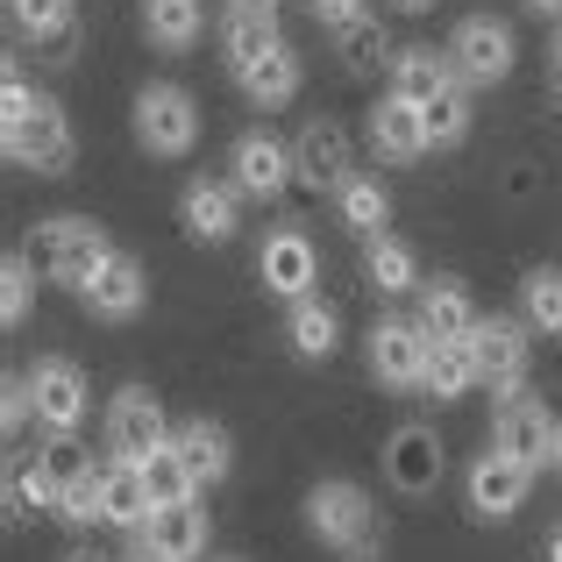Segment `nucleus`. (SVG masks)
<instances>
[{"label": "nucleus", "instance_id": "nucleus-1", "mask_svg": "<svg viewBox=\"0 0 562 562\" xmlns=\"http://www.w3.org/2000/svg\"><path fill=\"white\" fill-rule=\"evenodd\" d=\"M306 535L321 541V549H342L357 562H371L384 549V527L371 513V492L349 477H321L314 492H306Z\"/></svg>", "mask_w": 562, "mask_h": 562}, {"label": "nucleus", "instance_id": "nucleus-2", "mask_svg": "<svg viewBox=\"0 0 562 562\" xmlns=\"http://www.w3.org/2000/svg\"><path fill=\"white\" fill-rule=\"evenodd\" d=\"M29 257H36V271L50 278V285L86 292L93 271L114 257V243H108V228H100L93 214H50V221H36V235H29Z\"/></svg>", "mask_w": 562, "mask_h": 562}, {"label": "nucleus", "instance_id": "nucleus-3", "mask_svg": "<svg viewBox=\"0 0 562 562\" xmlns=\"http://www.w3.org/2000/svg\"><path fill=\"white\" fill-rule=\"evenodd\" d=\"M0 143H8V165L36 171V179H65L71 157H79V136H71V114L57 108L50 93H36V108L22 114L14 128H0Z\"/></svg>", "mask_w": 562, "mask_h": 562}, {"label": "nucleus", "instance_id": "nucleus-4", "mask_svg": "<svg viewBox=\"0 0 562 562\" xmlns=\"http://www.w3.org/2000/svg\"><path fill=\"white\" fill-rule=\"evenodd\" d=\"M100 435H108V456H114V463H150V456L165 449L179 427L165 420V398H157L150 384H122V392L108 398Z\"/></svg>", "mask_w": 562, "mask_h": 562}, {"label": "nucleus", "instance_id": "nucleus-5", "mask_svg": "<svg viewBox=\"0 0 562 562\" xmlns=\"http://www.w3.org/2000/svg\"><path fill=\"white\" fill-rule=\"evenodd\" d=\"M29 398H36V427L43 435H79L93 413V384L71 357H36L29 363Z\"/></svg>", "mask_w": 562, "mask_h": 562}, {"label": "nucleus", "instance_id": "nucleus-6", "mask_svg": "<svg viewBox=\"0 0 562 562\" xmlns=\"http://www.w3.org/2000/svg\"><path fill=\"white\" fill-rule=\"evenodd\" d=\"M492 449L498 456H513V463H527V470H549L555 463V449H562V420L541 398H498V413H492Z\"/></svg>", "mask_w": 562, "mask_h": 562}, {"label": "nucleus", "instance_id": "nucleus-7", "mask_svg": "<svg viewBox=\"0 0 562 562\" xmlns=\"http://www.w3.org/2000/svg\"><path fill=\"white\" fill-rule=\"evenodd\" d=\"M136 143L150 157H186L192 143H200V108H192L186 86H143L136 93Z\"/></svg>", "mask_w": 562, "mask_h": 562}, {"label": "nucleus", "instance_id": "nucleus-8", "mask_svg": "<svg viewBox=\"0 0 562 562\" xmlns=\"http://www.w3.org/2000/svg\"><path fill=\"white\" fill-rule=\"evenodd\" d=\"M527 321H506V314H492V321H477V335H470V349H477V384L492 398H520L527 392V357H535V342H527Z\"/></svg>", "mask_w": 562, "mask_h": 562}, {"label": "nucleus", "instance_id": "nucleus-9", "mask_svg": "<svg viewBox=\"0 0 562 562\" xmlns=\"http://www.w3.org/2000/svg\"><path fill=\"white\" fill-rule=\"evenodd\" d=\"M449 57H456V79L484 93V86H506V79H513V57H520V43H513L506 22H492V14H470V22H456Z\"/></svg>", "mask_w": 562, "mask_h": 562}, {"label": "nucleus", "instance_id": "nucleus-10", "mask_svg": "<svg viewBox=\"0 0 562 562\" xmlns=\"http://www.w3.org/2000/svg\"><path fill=\"white\" fill-rule=\"evenodd\" d=\"M427 328L420 321H371L363 335V357H371V378L392 384V392H427Z\"/></svg>", "mask_w": 562, "mask_h": 562}, {"label": "nucleus", "instance_id": "nucleus-11", "mask_svg": "<svg viewBox=\"0 0 562 562\" xmlns=\"http://www.w3.org/2000/svg\"><path fill=\"white\" fill-rule=\"evenodd\" d=\"M441 470H449V456H441V435L427 420H406L384 435V484L398 498H427L441 484Z\"/></svg>", "mask_w": 562, "mask_h": 562}, {"label": "nucleus", "instance_id": "nucleus-12", "mask_svg": "<svg viewBox=\"0 0 562 562\" xmlns=\"http://www.w3.org/2000/svg\"><path fill=\"white\" fill-rule=\"evenodd\" d=\"M463 492H470V520L498 527V520H513V513L527 506V492H535V470L513 463V456H498V449H484L477 463H470Z\"/></svg>", "mask_w": 562, "mask_h": 562}, {"label": "nucleus", "instance_id": "nucleus-13", "mask_svg": "<svg viewBox=\"0 0 562 562\" xmlns=\"http://www.w3.org/2000/svg\"><path fill=\"white\" fill-rule=\"evenodd\" d=\"M228 171H235V192H249V200H285V192L300 186V165H292V143H278L271 128H249V136L235 143Z\"/></svg>", "mask_w": 562, "mask_h": 562}, {"label": "nucleus", "instance_id": "nucleus-14", "mask_svg": "<svg viewBox=\"0 0 562 562\" xmlns=\"http://www.w3.org/2000/svg\"><path fill=\"white\" fill-rule=\"evenodd\" d=\"M314 278H321V257H314V243H306V228H271L263 235V249H257V285L271 292V300H306L314 292Z\"/></svg>", "mask_w": 562, "mask_h": 562}, {"label": "nucleus", "instance_id": "nucleus-15", "mask_svg": "<svg viewBox=\"0 0 562 562\" xmlns=\"http://www.w3.org/2000/svg\"><path fill=\"white\" fill-rule=\"evenodd\" d=\"M292 165H300V186L306 192H342V179L357 165H349V128L335 122V114H314V122L300 128V136H292Z\"/></svg>", "mask_w": 562, "mask_h": 562}, {"label": "nucleus", "instance_id": "nucleus-16", "mask_svg": "<svg viewBox=\"0 0 562 562\" xmlns=\"http://www.w3.org/2000/svg\"><path fill=\"white\" fill-rule=\"evenodd\" d=\"M79 306L93 321H136L143 306H150V278H143L136 257H122V249H114V257L93 271V285L79 292Z\"/></svg>", "mask_w": 562, "mask_h": 562}, {"label": "nucleus", "instance_id": "nucleus-17", "mask_svg": "<svg viewBox=\"0 0 562 562\" xmlns=\"http://www.w3.org/2000/svg\"><path fill=\"white\" fill-rule=\"evenodd\" d=\"M179 221H186L192 243H206V249L235 243V228H243V214H235V179L228 186H221V179H192L179 192Z\"/></svg>", "mask_w": 562, "mask_h": 562}, {"label": "nucleus", "instance_id": "nucleus-18", "mask_svg": "<svg viewBox=\"0 0 562 562\" xmlns=\"http://www.w3.org/2000/svg\"><path fill=\"white\" fill-rule=\"evenodd\" d=\"M371 150L384 157V165H420V157L435 150V143H427V114L413 108V100L384 93L371 108Z\"/></svg>", "mask_w": 562, "mask_h": 562}, {"label": "nucleus", "instance_id": "nucleus-19", "mask_svg": "<svg viewBox=\"0 0 562 562\" xmlns=\"http://www.w3.org/2000/svg\"><path fill=\"white\" fill-rule=\"evenodd\" d=\"M413 321L427 328V342H470V335H477V306H470L463 278H427Z\"/></svg>", "mask_w": 562, "mask_h": 562}, {"label": "nucleus", "instance_id": "nucleus-20", "mask_svg": "<svg viewBox=\"0 0 562 562\" xmlns=\"http://www.w3.org/2000/svg\"><path fill=\"white\" fill-rule=\"evenodd\" d=\"M285 342L300 363H328L335 349H342V314H335L321 292H306V300L285 306Z\"/></svg>", "mask_w": 562, "mask_h": 562}, {"label": "nucleus", "instance_id": "nucleus-21", "mask_svg": "<svg viewBox=\"0 0 562 562\" xmlns=\"http://www.w3.org/2000/svg\"><path fill=\"white\" fill-rule=\"evenodd\" d=\"M143 549H157V555H171V562H200L206 555V513H200V498H186V506H157L150 513V527H143Z\"/></svg>", "mask_w": 562, "mask_h": 562}, {"label": "nucleus", "instance_id": "nucleus-22", "mask_svg": "<svg viewBox=\"0 0 562 562\" xmlns=\"http://www.w3.org/2000/svg\"><path fill=\"white\" fill-rule=\"evenodd\" d=\"M441 86H456V57H449V50H435V43H406V50L392 57V93H398V100L427 108Z\"/></svg>", "mask_w": 562, "mask_h": 562}, {"label": "nucleus", "instance_id": "nucleus-23", "mask_svg": "<svg viewBox=\"0 0 562 562\" xmlns=\"http://www.w3.org/2000/svg\"><path fill=\"white\" fill-rule=\"evenodd\" d=\"M171 441H179V456L192 463L200 492H206V484H221V477L235 470V441H228V427H221V420H206V413L179 420V435H171Z\"/></svg>", "mask_w": 562, "mask_h": 562}, {"label": "nucleus", "instance_id": "nucleus-24", "mask_svg": "<svg viewBox=\"0 0 562 562\" xmlns=\"http://www.w3.org/2000/svg\"><path fill=\"white\" fill-rule=\"evenodd\" d=\"M278 43H285V29H278V8H228V22H221L228 71H243V65H257V57H271Z\"/></svg>", "mask_w": 562, "mask_h": 562}, {"label": "nucleus", "instance_id": "nucleus-25", "mask_svg": "<svg viewBox=\"0 0 562 562\" xmlns=\"http://www.w3.org/2000/svg\"><path fill=\"white\" fill-rule=\"evenodd\" d=\"M363 278L384 292V300H406V292H420V257H413V243H398V235H371L363 243Z\"/></svg>", "mask_w": 562, "mask_h": 562}, {"label": "nucleus", "instance_id": "nucleus-26", "mask_svg": "<svg viewBox=\"0 0 562 562\" xmlns=\"http://www.w3.org/2000/svg\"><path fill=\"white\" fill-rule=\"evenodd\" d=\"M8 22L36 50H71V36H79V8L71 0H8Z\"/></svg>", "mask_w": 562, "mask_h": 562}, {"label": "nucleus", "instance_id": "nucleus-27", "mask_svg": "<svg viewBox=\"0 0 562 562\" xmlns=\"http://www.w3.org/2000/svg\"><path fill=\"white\" fill-rule=\"evenodd\" d=\"M335 214H342V228H357L363 243H371V235H384V221H392V192H384V179H371V171H349L342 192H335Z\"/></svg>", "mask_w": 562, "mask_h": 562}, {"label": "nucleus", "instance_id": "nucleus-28", "mask_svg": "<svg viewBox=\"0 0 562 562\" xmlns=\"http://www.w3.org/2000/svg\"><path fill=\"white\" fill-rule=\"evenodd\" d=\"M200 29H206V8L200 0H143V36L157 43V50H192L200 43Z\"/></svg>", "mask_w": 562, "mask_h": 562}, {"label": "nucleus", "instance_id": "nucleus-29", "mask_svg": "<svg viewBox=\"0 0 562 562\" xmlns=\"http://www.w3.org/2000/svg\"><path fill=\"white\" fill-rule=\"evenodd\" d=\"M157 513L150 484H143V463H108V527H122V535H143Z\"/></svg>", "mask_w": 562, "mask_h": 562}, {"label": "nucleus", "instance_id": "nucleus-30", "mask_svg": "<svg viewBox=\"0 0 562 562\" xmlns=\"http://www.w3.org/2000/svg\"><path fill=\"white\" fill-rule=\"evenodd\" d=\"M235 86H243L257 108H285L292 93H300V57H292V43H278L271 57H257V65L235 71Z\"/></svg>", "mask_w": 562, "mask_h": 562}, {"label": "nucleus", "instance_id": "nucleus-31", "mask_svg": "<svg viewBox=\"0 0 562 562\" xmlns=\"http://www.w3.org/2000/svg\"><path fill=\"white\" fill-rule=\"evenodd\" d=\"M335 50H342V65L357 71V79H371V71H392V36H384V22H371V14H357V22L335 29Z\"/></svg>", "mask_w": 562, "mask_h": 562}, {"label": "nucleus", "instance_id": "nucleus-32", "mask_svg": "<svg viewBox=\"0 0 562 562\" xmlns=\"http://www.w3.org/2000/svg\"><path fill=\"white\" fill-rule=\"evenodd\" d=\"M427 392L449 406V398H463V392H477V349L470 342H435L427 349Z\"/></svg>", "mask_w": 562, "mask_h": 562}, {"label": "nucleus", "instance_id": "nucleus-33", "mask_svg": "<svg viewBox=\"0 0 562 562\" xmlns=\"http://www.w3.org/2000/svg\"><path fill=\"white\" fill-rule=\"evenodd\" d=\"M520 314L535 335H562V263H535L520 278Z\"/></svg>", "mask_w": 562, "mask_h": 562}, {"label": "nucleus", "instance_id": "nucleus-34", "mask_svg": "<svg viewBox=\"0 0 562 562\" xmlns=\"http://www.w3.org/2000/svg\"><path fill=\"white\" fill-rule=\"evenodd\" d=\"M57 498H65V484L43 470V456H14L8 463V506L14 513H50L57 520Z\"/></svg>", "mask_w": 562, "mask_h": 562}, {"label": "nucleus", "instance_id": "nucleus-35", "mask_svg": "<svg viewBox=\"0 0 562 562\" xmlns=\"http://www.w3.org/2000/svg\"><path fill=\"white\" fill-rule=\"evenodd\" d=\"M470 93H477V86L456 79V86H441V93L420 108L427 114V143H435V150H456V143L470 136V122H477V114H470Z\"/></svg>", "mask_w": 562, "mask_h": 562}, {"label": "nucleus", "instance_id": "nucleus-36", "mask_svg": "<svg viewBox=\"0 0 562 562\" xmlns=\"http://www.w3.org/2000/svg\"><path fill=\"white\" fill-rule=\"evenodd\" d=\"M143 484H150L157 506H186V498H200V477H192V463L179 456V441H165V449L143 463Z\"/></svg>", "mask_w": 562, "mask_h": 562}, {"label": "nucleus", "instance_id": "nucleus-37", "mask_svg": "<svg viewBox=\"0 0 562 562\" xmlns=\"http://www.w3.org/2000/svg\"><path fill=\"white\" fill-rule=\"evenodd\" d=\"M57 520H65V527H108V463H100L93 477L65 484V498H57Z\"/></svg>", "mask_w": 562, "mask_h": 562}, {"label": "nucleus", "instance_id": "nucleus-38", "mask_svg": "<svg viewBox=\"0 0 562 562\" xmlns=\"http://www.w3.org/2000/svg\"><path fill=\"white\" fill-rule=\"evenodd\" d=\"M29 292H36V257H29V249H8V263H0V321H8V328L29 321Z\"/></svg>", "mask_w": 562, "mask_h": 562}, {"label": "nucleus", "instance_id": "nucleus-39", "mask_svg": "<svg viewBox=\"0 0 562 562\" xmlns=\"http://www.w3.org/2000/svg\"><path fill=\"white\" fill-rule=\"evenodd\" d=\"M36 456H43V470H50V477L57 484H79V477H93V449H86V441L79 435H43L36 441Z\"/></svg>", "mask_w": 562, "mask_h": 562}, {"label": "nucleus", "instance_id": "nucleus-40", "mask_svg": "<svg viewBox=\"0 0 562 562\" xmlns=\"http://www.w3.org/2000/svg\"><path fill=\"white\" fill-rule=\"evenodd\" d=\"M29 413H36V398H29V371H8V384H0V427L22 435Z\"/></svg>", "mask_w": 562, "mask_h": 562}, {"label": "nucleus", "instance_id": "nucleus-41", "mask_svg": "<svg viewBox=\"0 0 562 562\" xmlns=\"http://www.w3.org/2000/svg\"><path fill=\"white\" fill-rule=\"evenodd\" d=\"M29 108H36V93H29V79H22V71L8 65V79H0V128H14V122H22Z\"/></svg>", "mask_w": 562, "mask_h": 562}, {"label": "nucleus", "instance_id": "nucleus-42", "mask_svg": "<svg viewBox=\"0 0 562 562\" xmlns=\"http://www.w3.org/2000/svg\"><path fill=\"white\" fill-rule=\"evenodd\" d=\"M306 8H314V22L342 29V22H357V14H363V0H306Z\"/></svg>", "mask_w": 562, "mask_h": 562}, {"label": "nucleus", "instance_id": "nucleus-43", "mask_svg": "<svg viewBox=\"0 0 562 562\" xmlns=\"http://www.w3.org/2000/svg\"><path fill=\"white\" fill-rule=\"evenodd\" d=\"M549 86H555V93H562V36L549 43Z\"/></svg>", "mask_w": 562, "mask_h": 562}, {"label": "nucleus", "instance_id": "nucleus-44", "mask_svg": "<svg viewBox=\"0 0 562 562\" xmlns=\"http://www.w3.org/2000/svg\"><path fill=\"white\" fill-rule=\"evenodd\" d=\"M398 14H427V8H441V0H392Z\"/></svg>", "mask_w": 562, "mask_h": 562}, {"label": "nucleus", "instance_id": "nucleus-45", "mask_svg": "<svg viewBox=\"0 0 562 562\" xmlns=\"http://www.w3.org/2000/svg\"><path fill=\"white\" fill-rule=\"evenodd\" d=\"M527 8H535V14H562V0H527Z\"/></svg>", "mask_w": 562, "mask_h": 562}, {"label": "nucleus", "instance_id": "nucleus-46", "mask_svg": "<svg viewBox=\"0 0 562 562\" xmlns=\"http://www.w3.org/2000/svg\"><path fill=\"white\" fill-rule=\"evenodd\" d=\"M136 562H171V555H157V549H143V541H136Z\"/></svg>", "mask_w": 562, "mask_h": 562}, {"label": "nucleus", "instance_id": "nucleus-47", "mask_svg": "<svg viewBox=\"0 0 562 562\" xmlns=\"http://www.w3.org/2000/svg\"><path fill=\"white\" fill-rule=\"evenodd\" d=\"M549 562H562V527H555V535H549Z\"/></svg>", "mask_w": 562, "mask_h": 562}, {"label": "nucleus", "instance_id": "nucleus-48", "mask_svg": "<svg viewBox=\"0 0 562 562\" xmlns=\"http://www.w3.org/2000/svg\"><path fill=\"white\" fill-rule=\"evenodd\" d=\"M228 8H278V0H228Z\"/></svg>", "mask_w": 562, "mask_h": 562}, {"label": "nucleus", "instance_id": "nucleus-49", "mask_svg": "<svg viewBox=\"0 0 562 562\" xmlns=\"http://www.w3.org/2000/svg\"><path fill=\"white\" fill-rule=\"evenodd\" d=\"M65 562H100V555H65Z\"/></svg>", "mask_w": 562, "mask_h": 562}, {"label": "nucleus", "instance_id": "nucleus-50", "mask_svg": "<svg viewBox=\"0 0 562 562\" xmlns=\"http://www.w3.org/2000/svg\"><path fill=\"white\" fill-rule=\"evenodd\" d=\"M214 562H243V555H214Z\"/></svg>", "mask_w": 562, "mask_h": 562}, {"label": "nucleus", "instance_id": "nucleus-51", "mask_svg": "<svg viewBox=\"0 0 562 562\" xmlns=\"http://www.w3.org/2000/svg\"><path fill=\"white\" fill-rule=\"evenodd\" d=\"M555 470H562V449H555Z\"/></svg>", "mask_w": 562, "mask_h": 562}]
</instances>
